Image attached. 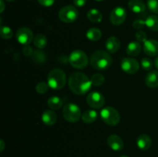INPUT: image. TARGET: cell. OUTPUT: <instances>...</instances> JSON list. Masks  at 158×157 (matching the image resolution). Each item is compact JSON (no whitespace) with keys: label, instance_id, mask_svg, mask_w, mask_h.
<instances>
[{"label":"cell","instance_id":"obj_1","mask_svg":"<svg viewBox=\"0 0 158 157\" xmlns=\"http://www.w3.org/2000/svg\"><path fill=\"white\" fill-rule=\"evenodd\" d=\"M92 85L91 79L83 72H73L69 78V89L77 95L86 94L90 89Z\"/></svg>","mask_w":158,"mask_h":157},{"label":"cell","instance_id":"obj_2","mask_svg":"<svg viewBox=\"0 0 158 157\" xmlns=\"http://www.w3.org/2000/svg\"><path fill=\"white\" fill-rule=\"evenodd\" d=\"M112 64V57L108 52L103 50L96 51L90 58V65L97 70H105Z\"/></svg>","mask_w":158,"mask_h":157},{"label":"cell","instance_id":"obj_3","mask_svg":"<svg viewBox=\"0 0 158 157\" xmlns=\"http://www.w3.org/2000/svg\"><path fill=\"white\" fill-rule=\"evenodd\" d=\"M66 83L65 72L60 69H53L49 72L47 76V83L52 89H60L63 88Z\"/></svg>","mask_w":158,"mask_h":157},{"label":"cell","instance_id":"obj_4","mask_svg":"<svg viewBox=\"0 0 158 157\" xmlns=\"http://www.w3.org/2000/svg\"><path fill=\"white\" fill-rule=\"evenodd\" d=\"M69 62L73 68L77 69H83L87 66L89 59L83 51L74 50L69 56Z\"/></svg>","mask_w":158,"mask_h":157},{"label":"cell","instance_id":"obj_5","mask_svg":"<svg viewBox=\"0 0 158 157\" xmlns=\"http://www.w3.org/2000/svg\"><path fill=\"white\" fill-rule=\"evenodd\" d=\"M63 118L69 123H77L82 117L80 108L73 103H67L63 106Z\"/></svg>","mask_w":158,"mask_h":157},{"label":"cell","instance_id":"obj_6","mask_svg":"<svg viewBox=\"0 0 158 157\" xmlns=\"http://www.w3.org/2000/svg\"><path fill=\"white\" fill-rule=\"evenodd\" d=\"M100 117L106 124L109 126H116L120 123V115L118 111L114 107L106 106L100 112Z\"/></svg>","mask_w":158,"mask_h":157},{"label":"cell","instance_id":"obj_7","mask_svg":"<svg viewBox=\"0 0 158 157\" xmlns=\"http://www.w3.org/2000/svg\"><path fill=\"white\" fill-rule=\"evenodd\" d=\"M79 12L73 6H66L59 12V18L65 23H72L77 19Z\"/></svg>","mask_w":158,"mask_h":157},{"label":"cell","instance_id":"obj_8","mask_svg":"<svg viewBox=\"0 0 158 157\" xmlns=\"http://www.w3.org/2000/svg\"><path fill=\"white\" fill-rule=\"evenodd\" d=\"M86 103L94 109H100L104 106L105 99L104 96L100 92L94 91L89 93L86 97Z\"/></svg>","mask_w":158,"mask_h":157},{"label":"cell","instance_id":"obj_9","mask_svg":"<svg viewBox=\"0 0 158 157\" xmlns=\"http://www.w3.org/2000/svg\"><path fill=\"white\" fill-rule=\"evenodd\" d=\"M127 18V12L125 9L123 7H118L114 8L110 12V22L114 26H120L123 22L125 21Z\"/></svg>","mask_w":158,"mask_h":157},{"label":"cell","instance_id":"obj_10","mask_svg":"<svg viewBox=\"0 0 158 157\" xmlns=\"http://www.w3.org/2000/svg\"><path fill=\"white\" fill-rule=\"evenodd\" d=\"M16 39L20 44L29 46L31 42L34 39L32 31L29 28H20L16 32Z\"/></svg>","mask_w":158,"mask_h":157},{"label":"cell","instance_id":"obj_11","mask_svg":"<svg viewBox=\"0 0 158 157\" xmlns=\"http://www.w3.org/2000/svg\"><path fill=\"white\" fill-rule=\"evenodd\" d=\"M121 69L127 74H134L139 70L140 65L136 59L133 58H124L121 61Z\"/></svg>","mask_w":158,"mask_h":157},{"label":"cell","instance_id":"obj_12","mask_svg":"<svg viewBox=\"0 0 158 157\" xmlns=\"http://www.w3.org/2000/svg\"><path fill=\"white\" fill-rule=\"evenodd\" d=\"M143 52L149 56L158 55V41L155 39H148L143 43Z\"/></svg>","mask_w":158,"mask_h":157},{"label":"cell","instance_id":"obj_13","mask_svg":"<svg viewBox=\"0 0 158 157\" xmlns=\"http://www.w3.org/2000/svg\"><path fill=\"white\" fill-rule=\"evenodd\" d=\"M107 144L114 151H120L123 149L124 143L123 139L119 135H110L107 138Z\"/></svg>","mask_w":158,"mask_h":157},{"label":"cell","instance_id":"obj_14","mask_svg":"<svg viewBox=\"0 0 158 157\" xmlns=\"http://www.w3.org/2000/svg\"><path fill=\"white\" fill-rule=\"evenodd\" d=\"M57 115L53 110L47 109L42 114V121L46 126H52L56 123Z\"/></svg>","mask_w":158,"mask_h":157},{"label":"cell","instance_id":"obj_15","mask_svg":"<svg viewBox=\"0 0 158 157\" xmlns=\"http://www.w3.org/2000/svg\"><path fill=\"white\" fill-rule=\"evenodd\" d=\"M128 7L133 12L137 14L142 13L146 10V5L143 0H130L128 2Z\"/></svg>","mask_w":158,"mask_h":157},{"label":"cell","instance_id":"obj_16","mask_svg":"<svg viewBox=\"0 0 158 157\" xmlns=\"http://www.w3.org/2000/svg\"><path fill=\"white\" fill-rule=\"evenodd\" d=\"M120 47V41L117 37L110 36L106 42V48L110 53H115Z\"/></svg>","mask_w":158,"mask_h":157},{"label":"cell","instance_id":"obj_17","mask_svg":"<svg viewBox=\"0 0 158 157\" xmlns=\"http://www.w3.org/2000/svg\"><path fill=\"white\" fill-rule=\"evenodd\" d=\"M152 144L151 137L147 134H141L137 139V145L141 150H148Z\"/></svg>","mask_w":158,"mask_h":157},{"label":"cell","instance_id":"obj_18","mask_svg":"<svg viewBox=\"0 0 158 157\" xmlns=\"http://www.w3.org/2000/svg\"><path fill=\"white\" fill-rule=\"evenodd\" d=\"M140 51H141V45L139 42H131L127 47V54L130 56H137L140 54Z\"/></svg>","mask_w":158,"mask_h":157},{"label":"cell","instance_id":"obj_19","mask_svg":"<svg viewBox=\"0 0 158 157\" xmlns=\"http://www.w3.org/2000/svg\"><path fill=\"white\" fill-rule=\"evenodd\" d=\"M146 85L150 88L158 87V72L157 71H151L147 75L145 78Z\"/></svg>","mask_w":158,"mask_h":157},{"label":"cell","instance_id":"obj_20","mask_svg":"<svg viewBox=\"0 0 158 157\" xmlns=\"http://www.w3.org/2000/svg\"><path fill=\"white\" fill-rule=\"evenodd\" d=\"M97 116H98V114L95 110L89 109V110H86L85 112H83V113L82 114L81 119L83 123L90 124V123H93L97 120Z\"/></svg>","mask_w":158,"mask_h":157},{"label":"cell","instance_id":"obj_21","mask_svg":"<svg viewBox=\"0 0 158 157\" xmlns=\"http://www.w3.org/2000/svg\"><path fill=\"white\" fill-rule=\"evenodd\" d=\"M86 16H87L88 19L89 21L94 23L100 22L102 21V18H103V15H102L101 12L98 9H89L88 11L87 14H86Z\"/></svg>","mask_w":158,"mask_h":157},{"label":"cell","instance_id":"obj_22","mask_svg":"<svg viewBox=\"0 0 158 157\" xmlns=\"http://www.w3.org/2000/svg\"><path fill=\"white\" fill-rule=\"evenodd\" d=\"M86 37H87L88 39L91 40V41H98L99 39H100L102 37V32L97 28H90L89 29H88V31L86 33Z\"/></svg>","mask_w":158,"mask_h":157},{"label":"cell","instance_id":"obj_23","mask_svg":"<svg viewBox=\"0 0 158 157\" xmlns=\"http://www.w3.org/2000/svg\"><path fill=\"white\" fill-rule=\"evenodd\" d=\"M47 104L50 109L57 110V109H60L63 106V100L59 96L53 95V96H51L50 98L48 99Z\"/></svg>","mask_w":158,"mask_h":157},{"label":"cell","instance_id":"obj_24","mask_svg":"<svg viewBox=\"0 0 158 157\" xmlns=\"http://www.w3.org/2000/svg\"><path fill=\"white\" fill-rule=\"evenodd\" d=\"M147 27L149 28L152 31H158V16L153 15H150L145 20Z\"/></svg>","mask_w":158,"mask_h":157},{"label":"cell","instance_id":"obj_25","mask_svg":"<svg viewBox=\"0 0 158 157\" xmlns=\"http://www.w3.org/2000/svg\"><path fill=\"white\" fill-rule=\"evenodd\" d=\"M33 42L35 47H37L38 49H44L47 45V38L43 34H38L34 37Z\"/></svg>","mask_w":158,"mask_h":157},{"label":"cell","instance_id":"obj_26","mask_svg":"<svg viewBox=\"0 0 158 157\" xmlns=\"http://www.w3.org/2000/svg\"><path fill=\"white\" fill-rule=\"evenodd\" d=\"M32 58L33 62H35L37 64H43L46 61V55L45 52L40 50H37V49L33 52Z\"/></svg>","mask_w":158,"mask_h":157},{"label":"cell","instance_id":"obj_27","mask_svg":"<svg viewBox=\"0 0 158 157\" xmlns=\"http://www.w3.org/2000/svg\"><path fill=\"white\" fill-rule=\"evenodd\" d=\"M92 84L95 86H100L104 83L105 77L101 73H96L91 77Z\"/></svg>","mask_w":158,"mask_h":157},{"label":"cell","instance_id":"obj_28","mask_svg":"<svg viewBox=\"0 0 158 157\" xmlns=\"http://www.w3.org/2000/svg\"><path fill=\"white\" fill-rule=\"evenodd\" d=\"M0 33H1V37L4 39H9L13 35V32L8 26H1Z\"/></svg>","mask_w":158,"mask_h":157},{"label":"cell","instance_id":"obj_29","mask_svg":"<svg viewBox=\"0 0 158 157\" xmlns=\"http://www.w3.org/2000/svg\"><path fill=\"white\" fill-rule=\"evenodd\" d=\"M49 87V86L48 85V83H44V82H41V83H39L36 85V86H35V90H36V92L38 93L44 94L47 92Z\"/></svg>","mask_w":158,"mask_h":157},{"label":"cell","instance_id":"obj_30","mask_svg":"<svg viewBox=\"0 0 158 157\" xmlns=\"http://www.w3.org/2000/svg\"><path fill=\"white\" fill-rule=\"evenodd\" d=\"M140 64H141L142 68H143V69L146 71L151 70V69L153 68V62H152V60L149 58H142Z\"/></svg>","mask_w":158,"mask_h":157},{"label":"cell","instance_id":"obj_31","mask_svg":"<svg viewBox=\"0 0 158 157\" xmlns=\"http://www.w3.org/2000/svg\"><path fill=\"white\" fill-rule=\"evenodd\" d=\"M148 7L151 12L158 14V0H148Z\"/></svg>","mask_w":158,"mask_h":157},{"label":"cell","instance_id":"obj_32","mask_svg":"<svg viewBox=\"0 0 158 157\" xmlns=\"http://www.w3.org/2000/svg\"><path fill=\"white\" fill-rule=\"evenodd\" d=\"M135 37L137 38V42H143L144 43L145 42L148 40V36H147V34L143 30H138L135 34Z\"/></svg>","mask_w":158,"mask_h":157},{"label":"cell","instance_id":"obj_33","mask_svg":"<svg viewBox=\"0 0 158 157\" xmlns=\"http://www.w3.org/2000/svg\"><path fill=\"white\" fill-rule=\"evenodd\" d=\"M145 26H146V23H145L144 20L136 19L133 22V27L136 29H138V30H140V29H143Z\"/></svg>","mask_w":158,"mask_h":157},{"label":"cell","instance_id":"obj_34","mask_svg":"<svg viewBox=\"0 0 158 157\" xmlns=\"http://www.w3.org/2000/svg\"><path fill=\"white\" fill-rule=\"evenodd\" d=\"M55 1L56 0H38V2L41 6H45V7H49V6H52Z\"/></svg>","mask_w":158,"mask_h":157},{"label":"cell","instance_id":"obj_35","mask_svg":"<svg viewBox=\"0 0 158 157\" xmlns=\"http://www.w3.org/2000/svg\"><path fill=\"white\" fill-rule=\"evenodd\" d=\"M33 52L34 51H32V47H30V46H25V47L23 48V54H24L26 56H31V55H32V54H33Z\"/></svg>","mask_w":158,"mask_h":157},{"label":"cell","instance_id":"obj_36","mask_svg":"<svg viewBox=\"0 0 158 157\" xmlns=\"http://www.w3.org/2000/svg\"><path fill=\"white\" fill-rule=\"evenodd\" d=\"M73 3L77 7H83L86 3V0H73Z\"/></svg>","mask_w":158,"mask_h":157},{"label":"cell","instance_id":"obj_37","mask_svg":"<svg viewBox=\"0 0 158 157\" xmlns=\"http://www.w3.org/2000/svg\"><path fill=\"white\" fill-rule=\"evenodd\" d=\"M5 146H6V145H5L4 141H3L2 139L0 140V152H2V151L4 150Z\"/></svg>","mask_w":158,"mask_h":157},{"label":"cell","instance_id":"obj_38","mask_svg":"<svg viewBox=\"0 0 158 157\" xmlns=\"http://www.w3.org/2000/svg\"><path fill=\"white\" fill-rule=\"evenodd\" d=\"M0 3H1V11H0V12H1V13H2L3 11H4V9H5L4 1H3V0H0Z\"/></svg>","mask_w":158,"mask_h":157},{"label":"cell","instance_id":"obj_39","mask_svg":"<svg viewBox=\"0 0 158 157\" xmlns=\"http://www.w3.org/2000/svg\"><path fill=\"white\" fill-rule=\"evenodd\" d=\"M154 66H155V67L158 69V56L156 58L155 61H154Z\"/></svg>","mask_w":158,"mask_h":157},{"label":"cell","instance_id":"obj_40","mask_svg":"<svg viewBox=\"0 0 158 157\" xmlns=\"http://www.w3.org/2000/svg\"><path fill=\"white\" fill-rule=\"evenodd\" d=\"M6 1H7V2H12V1H14V0H6Z\"/></svg>","mask_w":158,"mask_h":157},{"label":"cell","instance_id":"obj_41","mask_svg":"<svg viewBox=\"0 0 158 157\" xmlns=\"http://www.w3.org/2000/svg\"><path fill=\"white\" fill-rule=\"evenodd\" d=\"M120 157H129V156H127V155H122V156Z\"/></svg>","mask_w":158,"mask_h":157},{"label":"cell","instance_id":"obj_42","mask_svg":"<svg viewBox=\"0 0 158 157\" xmlns=\"http://www.w3.org/2000/svg\"><path fill=\"white\" fill-rule=\"evenodd\" d=\"M96 1H98V2H101V1H103V0H96Z\"/></svg>","mask_w":158,"mask_h":157}]
</instances>
